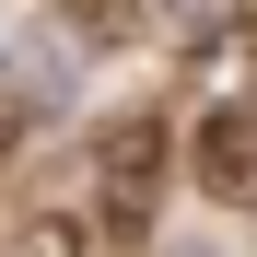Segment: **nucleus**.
I'll return each mask as SVG.
<instances>
[{"instance_id":"423d86ee","label":"nucleus","mask_w":257,"mask_h":257,"mask_svg":"<svg viewBox=\"0 0 257 257\" xmlns=\"http://www.w3.org/2000/svg\"><path fill=\"white\" fill-rule=\"evenodd\" d=\"M222 12H234V0H164V24H176V35H187V47H199V35H210V24H222Z\"/></svg>"},{"instance_id":"7ed1b4c3","label":"nucleus","mask_w":257,"mask_h":257,"mask_svg":"<svg viewBox=\"0 0 257 257\" xmlns=\"http://www.w3.org/2000/svg\"><path fill=\"white\" fill-rule=\"evenodd\" d=\"M199 70H210V94L257 105V24H245V12H222V24L199 35Z\"/></svg>"},{"instance_id":"39448f33","label":"nucleus","mask_w":257,"mask_h":257,"mask_svg":"<svg viewBox=\"0 0 257 257\" xmlns=\"http://www.w3.org/2000/svg\"><path fill=\"white\" fill-rule=\"evenodd\" d=\"M47 12H59L70 35H82V47H117V35L141 24V0H47Z\"/></svg>"},{"instance_id":"f03ea898","label":"nucleus","mask_w":257,"mask_h":257,"mask_svg":"<svg viewBox=\"0 0 257 257\" xmlns=\"http://www.w3.org/2000/svg\"><path fill=\"white\" fill-rule=\"evenodd\" d=\"M187 176H199V199L257 210V105H234V94L199 105V128H187Z\"/></svg>"},{"instance_id":"f257e3e1","label":"nucleus","mask_w":257,"mask_h":257,"mask_svg":"<svg viewBox=\"0 0 257 257\" xmlns=\"http://www.w3.org/2000/svg\"><path fill=\"white\" fill-rule=\"evenodd\" d=\"M176 164H187V141H176L152 105L105 117V128H94V234H105V245H141V234L164 222V187H176Z\"/></svg>"},{"instance_id":"20e7f679","label":"nucleus","mask_w":257,"mask_h":257,"mask_svg":"<svg viewBox=\"0 0 257 257\" xmlns=\"http://www.w3.org/2000/svg\"><path fill=\"white\" fill-rule=\"evenodd\" d=\"M0 257H94V210H35Z\"/></svg>"}]
</instances>
